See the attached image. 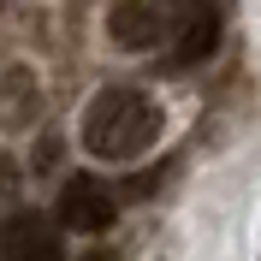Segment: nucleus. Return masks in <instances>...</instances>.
Segmentation results:
<instances>
[{
    "label": "nucleus",
    "mask_w": 261,
    "mask_h": 261,
    "mask_svg": "<svg viewBox=\"0 0 261 261\" xmlns=\"http://www.w3.org/2000/svg\"><path fill=\"white\" fill-rule=\"evenodd\" d=\"M113 220H119V196L101 178H65L60 184V208H54L60 231H107Z\"/></svg>",
    "instance_id": "obj_2"
},
{
    "label": "nucleus",
    "mask_w": 261,
    "mask_h": 261,
    "mask_svg": "<svg viewBox=\"0 0 261 261\" xmlns=\"http://www.w3.org/2000/svg\"><path fill=\"white\" fill-rule=\"evenodd\" d=\"M6 261H65V231L54 226V214H12L6 226Z\"/></svg>",
    "instance_id": "obj_4"
},
{
    "label": "nucleus",
    "mask_w": 261,
    "mask_h": 261,
    "mask_svg": "<svg viewBox=\"0 0 261 261\" xmlns=\"http://www.w3.org/2000/svg\"><path fill=\"white\" fill-rule=\"evenodd\" d=\"M172 65H196L208 60L214 42H220V6H184V12H172Z\"/></svg>",
    "instance_id": "obj_5"
},
{
    "label": "nucleus",
    "mask_w": 261,
    "mask_h": 261,
    "mask_svg": "<svg viewBox=\"0 0 261 261\" xmlns=\"http://www.w3.org/2000/svg\"><path fill=\"white\" fill-rule=\"evenodd\" d=\"M154 137H161V107L130 83H107L83 113V148L95 161H137L154 148Z\"/></svg>",
    "instance_id": "obj_1"
},
{
    "label": "nucleus",
    "mask_w": 261,
    "mask_h": 261,
    "mask_svg": "<svg viewBox=\"0 0 261 261\" xmlns=\"http://www.w3.org/2000/svg\"><path fill=\"white\" fill-rule=\"evenodd\" d=\"M83 261H119V255H113V249H89Z\"/></svg>",
    "instance_id": "obj_7"
},
{
    "label": "nucleus",
    "mask_w": 261,
    "mask_h": 261,
    "mask_svg": "<svg viewBox=\"0 0 261 261\" xmlns=\"http://www.w3.org/2000/svg\"><path fill=\"white\" fill-rule=\"evenodd\" d=\"M12 178H18V172H12V166H6V161H0V190H18Z\"/></svg>",
    "instance_id": "obj_6"
},
{
    "label": "nucleus",
    "mask_w": 261,
    "mask_h": 261,
    "mask_svg": "<svg viewBox=\"0 0 261 261\" xmlns=\"http://www.w3.org/2000/svg\"><path fill=\"white\" fill-rule=\"evenodd\" d=\"M166 30H172V12H166V6H148V0H119V6H107V36H113V48H125V54H143V48H154V42H166Z\"/></svg>",
    "instance_id": "obj_3"
}]
</instances>
